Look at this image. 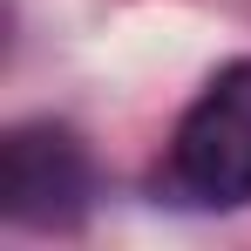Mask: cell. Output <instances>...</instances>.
I'll return each instance as SVG.
<instances>
[{"mask_svg": "<svg viewBox=\"0 0 251 251\" xmlns=\"http://www.w3.org/2000/svg\"><path fill=\"white\" fill-rule=\"evenodd\" d=\"M170 176L197 204H251V54L217 68L170 143Z\"/></svg>", "mask_w": 251, "mask_h": 251, "instance_id": "6da1fadb", "label": "cell"}, {"mask_svg": "<svg viewBox=\"0 0 251 251\" xmlns=\"http://www.w3.org/2000/svg\"><path fill=\"white\" fill-rule=\"evenodd\" d=\"M0 210L27 231H68L88 210V150L54 123H21L0 143Z\"/></svg>", "mask_w": 251, "mask_h": 251, "instance_id": "7a4b0ae2", "label": "cell"}]
</instances>
